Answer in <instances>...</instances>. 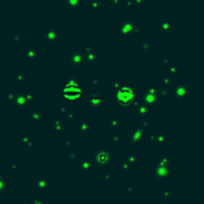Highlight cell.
I'll list each match as a JSON object with an SVG mask.
<instances>
[{
    "mask_svg": "<svg viewBox=\"0 0 204 204\" xmlns=\"http://www.w3.org/2000/svg\"><path fill=\"white\" fill-rule=\"evenodd\" d=\"M115 98H116V102H117V104L120 106L128 107L134 102L135 92L129 86H121L120 89H117V92L115 93Z\"/></svg>",
    "mask_w": 204,
    "mask_h": 204,
    "instance_id": "6da1fadb",
    "label": "cell"
},
{
    "mask_svg": "<svg viewBox=\"0 0 204 204\" xmlns=\"http://www.w3.org/2000/svg\"><path fill=\"white\" fill-rule=\"evenodd\" d=\"M82 92H84V91H82L81 87L79 86L78 82H75V81H68V82H66L65 86H63L62 94H63V97H65L68 102L75 103V102H78V100L81 98Z\"/></svg>",
    "mask_w": 204,
    "mask_h": 204,
    "instance_id": "7a4b0ae2",
    "label": "cell"
},
{
    "mask_svg": "<svg viewBox=\"0 0 204 204\" xmlns=\"http://www.w3.org/2000/svg\"><path fill=\"white\" fill-rule=\"evenodd\" d=\"M94 162L98 167H104L111 162V154L104 149H97L94 153Z\"/></svg>",
    "mask_w": 204,
    "mask_h": 204,
    "instance_id": "3957f363",
    "label": "cell"
},
{
    "mask_svg": "<svg viewBox=\"0 0 204 204\" xmlns=\"http://www.w3.org/2000/svg\"><path fill=\"white\" fill-rule=\"evenodd\" d=\"M154 177L156 179H159V180L169 179L171 178V168L155 164V167H154Z\"/></svg>",
    "mask_w": 204,
    "mask_h": 204,
    "instance_id": "277c9868",
    "label": "cell"
},
{
    "mask_svg": "<svg viewBox=\"0 0 204 204\" xmlns=\"http://www.w3.org/2000/svg\"><path fill=\"white\" fill-rule=\"evenodd\" d=\"M144 137V129L142 127H135L130 133V142L135 146H138Z\"/></svg>",
    "mask_w": 204,
    "mask_h": 204,
    "instance_id": "5b68a950",
    "label": "cell"
},
{
    "mask_svg": "<svg viewBox=\"0 0 204 204\" xmlns=\"http://www.w3.org/2000/svg\"><path fill=\"white\" fill-rule=\"evenodd\" d=\"M79 168L84 173H90L92 171V162L89 158H84L79 161Z\"/></svg>",
    "mask_w": 204,
    "mask_h": 204,
    "instance_id": "8992f818",
    "label": "cell"
},
{
    "mask_svg": "<svg viewBox=\"0 0 204 204\" xmlns=\"http://www.w3.org/2000/svg\"><path fill=\"white\" fill-rule=\"evenodd\" d=\"M35 186L40 191H45L49 187V182L44 177H38L36 179V182H35Z\"/></svg>",
    "mask_w": 204,
    "mask_h": 204,
    "instance_id": "52a82bcc",
    "label": "cell"
},
{
    "mask_svg": "<svg viewBox=\"0 0 204 204\" xmlns=\"http://www.w3.org/2000/svg\"><path fill=\"white\" fill-rule=\"evenodd\" d=\"M87 104H89L91 107L96 109V107H100L103 105V100L97 96H92L89 98V100H87Z\"/></svg>",
    "mask_w": 204,
    "mask_h": 204,
    "instance_id": "ba28073f",
    "label": "cell"
},
{
    "mask_svg": "<svg viewBox=\"0 0 204 204\" xmlns=\"http://www.w3.org/2000/svg\"><path fill=\"white\" fill-rule=\"evenodd\" d=\"M187 89L185 86H178L177 89H176V91H174V96H177V98L178 99H184V98H186L187 97Z\"/></svg>",
    "mask_w": 204,
    "mask_h": 204,
    "instance_id": "9c48e42d",
    "label": "cell"
},
{
    "mask_svg": "<svg viewBox=\"0 0 204 204\" xmlns=\"http://www.w3.org/2000/svg\"><path fill=\"white\" fill-rule=\"evenodd\" d=\"M144 102H146V105L154 106V105L158 103V97H156L155 94H152V93H146V96H144Z\"/></svg>",
    "mask_w": 204,
    "mask_h": 204,
    "instance_id": "30bf717a",
    "label": "cell"
},
{
    "mask_svg": "<svg viewBox=\"0 0 204 204\" xmlns=\"http://www.w3.org/2000/svg\"><path fill=\"white\" fill-rule=\"evenodd\" d=\"M78 130H79L80 133L86 134V133H89V131L91 130V124L87 122V121H81V122L78 124Z\"/></svg>",
    "mask_w": 204,
    "mask_h": 204,
    "instance_id": "8fae6325",
    "label": "cell"
},
{
    "mask_svg": "<svg viewBox=\"0 0 204 204\" xmlns=\"http://www.w3.org/2000/svg\"><path fill=\"white\" fill-rule=\"evenodd\" d=\"M19 140H20V142L25 146V147H27V148H31V147H34V146H35V142L31 140V137H29L27 135H22Z\"/></svg>",
    "mask_w": 204,
    "mask_h": 204,
    "instance_id": "7c38bea8",
    "label": "cell"
},
{
    "mask_svg": "<svg viewBox=\"0 0 204 204\" xmlns=\"http://www.w3.org/2000/svg\"><path fill=\"white\" fill-rule=\"evenodd\" d=\"M51 128H53V130L56 131V133H61V131L63 130L65 125H63V122H62L61 120H55V121L51 123Z\"/></svg>",
    "mask_w": 204,
    "mask_h": 204,
    "instance_id": "4fadbf2b",
    "label": "cell"
},
{
    "mask_svg": "<svg viewBox=\"0 0 204 204\" xmlns=\"http://www.w3.org/2000/svg\"><path fill=\"white\" fill-rule=\"evenodd\" d=\"M136 111L141 115V116H146L149 113V106L146 104H140L138 106H136Z\"/></svg>",
    "mask_w": 204,
    "mask_h": 204,
    "instance_id": "5bb4252c",
    "label": "cell"
},
{
    "mask_svg": "<svg viewBox=\"0 0 204 204\" xmlns=\"http://www.w3.org/2000/svg\"><path fill=\"white\" fill-rule=\"evenodd\" d=\"M156 164H158V165H161V166H165V167H169V165H171V159H169L168 156L164 155V156H161V158L158 159Z\"/></svg>",
    "mask_w": 204,
    "mask_h": 204,
    "instance_id": "9a60e30c",
    "label": "cell"
},
{
    "mask_svg": "<svg viewBox=\"0 0 204 204\" xmlns=\"http://www.w3.org/2000/svg\"><path fill=\"white\" fill-rule=\"evenodd\" d=\"M42 118H43V116H42L41 111H38V110H35L30 116V120L34 122H40V121H42Z\"/></svg>",
    "mask_w": 204,
    "mask_h": 204,
    "instance_id": "2e32d148",
    "label": "cell"
},
{
    "mask_svg": "<svg viewBox=\"0 0 204 204\" xmlns=\"http://www.w3.org/2000/svg\"><path fill=\"white\" fill-rule=\"evenodd\" d=\"M167 141H168V136L166 134H160V135L155 136V142H158V143H165Z\"/></svg>",
    "mask_w": 204,
    "mask_h": 204,
    "instance_id": "e0dca14e",
    "label": "cell"
},
{
    "mask_svg": "<svg viewBox=\"0 0 204 204\" xmlns=\"http://www.w3.org/2000/svg\"><path fill=\"white\" fill-rule=\"evenodd\" d=\"M5 190H7V182L1 174H0V192H3Z\"/></svg>",
    "mask_w": 204,
    "mask_h": 204,
    "instance_id": "ac0fdd59",
    "label": "cell"
},
{
    "mask_svg": "<svg viewBox=\"0 0 204 204\" xmlns=\"http://www.w3.org/2000/svg\"><path fill=\"white\" fill-rule=\"evenodd\" d=\"M16 104H17V106H18V107L24 109V107H25V105H26V102H25L24 97L18 96V97H17V99H16Z\"/></svg>",
    "mask_w": 204,
    "mask_h": 204,
    "instance_id": "d6986e66",
    "label": "cell"
},
{
    "mask_svg": "<svg viewBox=\"0 0 204 204\" xmlns=\"http://www.w3.org/2000/svg\"><path fill=\"white\" fill-rule=\"evenodd\" d=\"M138 161V159H137V156L135 155V154H128L127 155V162L129 164V165H134V164H136Z\"/></svg>",
    "mask_w": 204,
    "mask_h": 204,
    "instance_id": "ffe728a7",
    "label": "cell"
},
{
    "mask_svg": "<svg viewBox=\"0 0 204 204\" xmlns=\"http://www.w3.org/2000/svg\"><path fill=\"white\" fill-rule=\"evenodd\" d=\"M30 204H47L44 200H42L41 198H37V197H31L30 199Z\"/></svg>",
    "mask_w": 204,
    "mask_h": 204,
    "instance_id": "44dd1931",
    "label": "cell"
},
{
    "mask_svg": "<svg viewBox=\"0 0 204 204\" xmlns=\"http://www.w3.org/2000/svg\"><path fill=\"white\" fill-rule=\"evenodd\" d=\"M111 140H112V142H113V143H118V142H121V141H122V136H121V135H118V134H113V135H112V137H111Z\"/></svg>",
    "mask_w": 204,
    "mask_h": 204,
    "instance_id": "7402d4cb",
    "label": "cell"
},
{
    "mask_svg": "<svg viewBox=\"0 0 204 204\" xmlns=\"http://www.w3.org/2000/svg\"><path fill=\"white\" fill-rule=\"evenodd\" d=\"M68 156H69V159L73 160V161L79 160V154H78L76 152H69V153H68Z\"/></svg>",
    "mask_w": 204,
    "mask_h": 204,
    "instance_id": "603a6c76",
    "label": "cell"
},
{
    "mask_svg": "<svg viewBox=\"0 0 204 204\" xmlns=\"http://www.w3.org/2000/svg\"><path fill=\"white\" fill-rule=\"evenodd\" d=\"M109 125H110V128L116 129V128H118L120 122H118V120H111V121H110V123H109Z\"/></svg>",
    "mask_w": 204,
    "mask_h": 204,
    "instance_id": "cb8c5ba5",
    "label": "cell"
},
{
    "mask_svg": "<svg viewBox=\"0 0 204 204\" xmlns=\"http://www.w3.org/2000/svg\"><path fill=\"white\" fill-rule=\"evenodd\" d=\"M125 192H127L129 196H133V195H134V192H135L134 186H133V185H128V186L125 187Z\"/></svg>",
    "mask_w": 204,
    "mask_h": 204,
    "instance_id": "d4e9b609",
    "label": "cell"
},
{
    "mask_svg": "<svg viewBox=\"0 0 204 204\" xmlns=\"http://www.w3.org/2000/svg\"><path fill=\"white\" fill-rule=\"evenodd\" d=\"M57 112L59 113H66L67 112V106L66 105H59V109H57Z\"/></svg>",
    "mask_w": 204,
    "mask_h": 204,
    "instance_id": "484cf974",
    "label": "cell"
},
{
    "mask_svg": "<svg viewBox=\"0 0 204 204\" xmlns=\"http://www.w3.org/2000/svg\"><path fill=\"white\" fill-rule=\"evenodd\" d=\"M161 195H162L164 198H169L171 195H172V192H171L169 190H162V191H161Z\"/></svg>",
    "mask_w": 204,
    "mask_h": 204,
    "instance_id": "4316f807",
    "label": "cell"
},
{
    "mask_svg": "<svg viewBox=\"0 0 204 204\" xmlns=\"http://www.w3.org/2000/svg\"><path fill=\"white\" fill-rule=\"evenodd\" d=\"M73 146V142L71 141V140H66L65 142H63V147H66V148H71Z\"/></svg>",
    "mask_w": 204,
    "mask_h": 204,
    "instance_id": "83f0119b",
    "label": "cell"
},
{
    "mask_svg": "<svg viewBox=\"0 0 204 204\" xmlns=\"http://www.w3.org/2000/svg\"><path fill=\"white\" fill-rule=\"evenodd\" d=\"M120 167H121V169H123V171H128V169H129V167H130V165H129V164L125 161V162H123V164H122Z\"/></svg>",
    "mask_w": 204,
    "mask_h": 204,
    "instance_id": "f1b7e54d",
    "label": "cell"
},
{
    "mask_svg": "<svg viewBox=\"0 0 204 204\" xmlns=\"http://www.w3.org/2000/svg\"><path fill=\"white\" fill-rule=\"evenodd\" d=\"M111 179H112V177H111L110 173H105L104 176H103V180H104V182H109V180H111Z\"/></svg>",
    "mask_w": 204,
    "mask_h": 204,
    "instance_id": "f546056e",
    "label": "cell"
},
{
    "mask_svg": "<svg viewBox=\"0 0 204 204\" xmlns=\"http://www.w3.org/2000/svg\"><path fill=\"white\" fill-rule=\"evenodd\" d=\"M18 165L17 164H10V169L11 171H18Z\"/></svg>",
    "mask_w": 204,
    "mask_h": 204,
    "instance_id": "4dcf8cb0",
    "label": "cell"
},
{
    "mask_svg": "<svg viewBox=\"0 0 204 204\" xmlns=\"http://www.w3.org/2000/svg\"><path fill=\"white\" fill-rule=\"evenodd\" d=\"M67 117H68V120H69V121H71V120H74V113H68Z\"/></svg>",
    "mask_w": 204,
    "mask_h": 204,
    "instance_id": "1f68e13d",
    "label": "cell"
},
{
    "mask_svg": "<svg viewBox=\"0 0 204 204\" xmlns=\"http://www.w3.org/2000/svg\"><path fill=\"white\" fill-rule=\"evenodd\" d=\"M149 141H155V136H149Z\"/></svg>",
    "mask_w": 204,
    "mask_h": 204,
    "instance_id": "d6a6232c",
    "label": "cell"
},
{
    "mask_svg": "<svg viewBox=\"0 0 204 204\" xmlns=\"http://www.w3.org/2000/svg\"><path fill=\"white\" fill-rule=\"evenodd\" d=\"M143 124H144V125H149V122H148V121H144Z\"/></svg>",
    "mask_w": 204,
    "mask_h": 204,
    "instance_id": "836d02e7",
    "label": "cell"
},
{
    "mask_svg": "<svg viewBox=\"0 0 204 204\" xmlns=\"http://www.w3.org/2000/svg\"><path fill=\"white\" fill-rule=\"evenodd\" d=\"M20 204H30V203H27V202H22Z\"/></svg>",
    "mask_w": 204,
    "mask_h": 204,
    "instance_id": "e575fe53",
    "label": "cell"
},
{
    "mask_svg": "<svg viewBox=\"0 0 204 204\" xmlns=\"http://www.w3.org/2000/svg\"><path fill=\"white\" fill-rule=\"evenodd\" d=\"M0 197H1V192H0Z\"/></svg>",
    "mask_w": 204,
    "mask_h": 204,
    "instance_id": "d590c367",
    "label": "cell"
}]
</instances>
